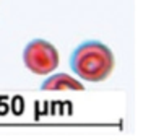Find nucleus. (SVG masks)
Masks as SVG:
<instances>
[{"label": "nucleus", "instance_id": "f03ea898", "mask_svg": "<svg viewBox=\"0 0 151 140\" xmlns=\"http://www.w3.org/2000/svg\"><path fill=\"white\" fill-rule=\"evenodd\" d=\"M23 60L33 73L47 75L59 67V51L44 39H34L24 47Z\"/></svg>", "mask_w": 151, "mask_h": 140}, {"label": "nucleus", "instance_id": "f257e3e1", "mask_svg": "<svg viewBox=\"0 0 151 140\" xmlns=\"http://www.w3.org/2000/svg\"><path fill=\"white\" fill-rule=\"evenodd\" d=\"M70 65L81 80L104 81L114 68V54L102 42L86 41L73 51Z\"/></svg>", "mask_w": 151, "mask_h": 140}, {"label": "nucleus", "instance_id": "7ed1b4c3", "mask_svg": "<svg viewBox=\"0 0 151 140\" xmlns=\"http://www.w3.org/2000/svg\"><path fill=\"white\" fill-rule=\"evenodd\" d=\"M44 91H63V90H73V91H83L81 81L75 80L73 77H70L68 73H55L52 77H49L46 81L42 83Z\"/></svg>", "mask_w": 151, "mask_h": 140}]
</instances>
